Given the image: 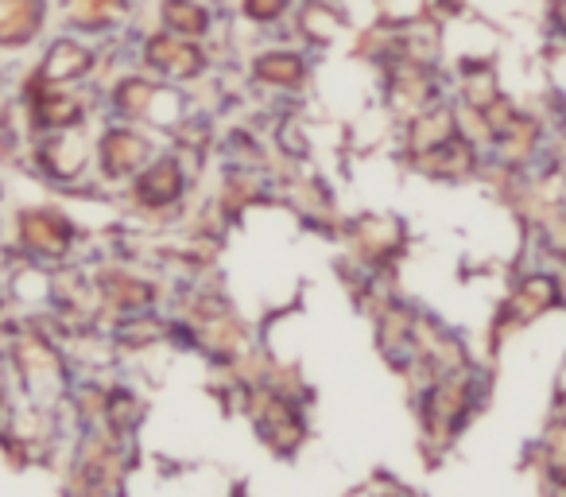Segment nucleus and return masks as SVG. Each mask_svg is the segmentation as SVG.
I'll list each match as a JSON object with an SVG mask.
<instances>
[{"mask_svg":"<svg viewBox=\"0 0 566 497\" xmlns=\"http://www.w3.org/2000/svg\"><path fill=\"white\" fill-rule=\"evenodd\" d=\"M318 66H323V59L303 51L300 43L275 35V40H260L249 51V59L241 63V74L256 97H268L275 105H292L307 102L315 94Z\"/></svg>","mask_w":566,"mask_h":497,"instance_id":"1","label":"nucleus"},{"mask_svg":"<svg viewBox=\"0 0 566 497\" xmlns=\"http://www.w3.org/2000/svg\"><path fill=\"white\" fill-rule=\"evenodd\" d=\"M195 164H190L182 152H175L171 144L159 148V156L128 183L120 195L125 203L133 206V214L148 221H179L187 214V203H190V190H195Z\"/></svg>","mask_w":566,"mask_h":497,"instance_id":"2","label":"nucleus"},{"mask_svg":"<svg viewBox=\"0 0 566 497\" xmlns=\"http://www.w3.org/2000/svg\"><path fill=\"white\" fill-rule=\"evenodd\" d=\"M133 66H140L151 79L175 82V86L198 90L218 71V55L210 43H195L171 35L164 28H136L133 32Z\"/></svg>","mask_w":566,"mask_h":497,"instance_id":"3","label":"nucleus"},{"mask_svg":"<svg viewBox=\"0 0 566 497\" xmlns=\"http://www.w3.org/2000/svg\"><path fill=\"white\" fill-rule=\"evenodd\" d=\"M94 133L97 125L86 128H63V133H35L28 144L24 164L40 183L55 190H86L94 187Z\"/></svg>","mask_w":566,"mask_h":497,"instance_id":"4","label":"nucleus"},{"mask_svg":"<svg viewBox=\"0 0 566 497\" xmlns=\"http://www.w3.org/2000/svg\"><path fill=\"white\" fill-rule=\"evenodd\" d=\"M82 249V226L59 206H20L12 214V257L32 265H71Z\"/></svg>","mask_w":566,"mask_h":497,"instance_id":"5","label":"nucleus"},{"mask_svg":"<svg viewBox=\"0 0 566 497\" xmlns=\"http://www.w3.org/2000/svg\"><path fill=\"white\" fill-rule=\"evenodd\" d=\"M159 148H164V141L148 128L102 117L94 133V183L109 190H125L159 156Z\"/></svg>","mask_w":566,"mask_h":497,"instance_id":"6","label":"nucleus"},{"mask_svg":"<svg viewBox=\"0 0 566 497\" xmlns=\"http://www.w3.org/2000/svg\"><path fill=\"white\" fill-rule=\"evenodd\" d=\"M105 71V43L82 40L71 32H51L32 63H24V79L40 86H97Z\"/></svg>","mask_w":566,"mask_h":497,"instance_id":"7","label":"nucleus"},{"mask_svg":"<svg viewBox=\"0 0 566 497\" xmlns=\"http://www.w3.org/2000/svg\"><path fill=\"white\" fill-rule=\"evenodd\" d=\"M140 9L144 0H55V28L82 40L109 43L140 28Z\"/></svg>","mask_w":566,"mask_h":497,"instance_id":"8","label":"nucleus"},{"mask_svg":"<svg viewBox=\"0 0 566 497\" xmlns=\"http://www.w3.org/2000/svg\"><path fill=\"white\" fill-rule=\"evenodd\" d=\"M233 4L229 0H144L140 28H164L195 43H213L226 28Z\"/></svg>","mask_w":566,"mask_h":497,"instance_id":"9","label":"nucleus"},{"mask_svg":"<svg viewBox=\"0 0 566 497\" xmlns=\"http://www.w3.org/2000/svg\"><path fill=\"white\" fill-rule=\"evenodd\" d=\"M354 20L334 4V0H300L295 17L287 20L283 40L300 43L303 51H311L315 59H338L349 51L354 40Z\"/></svg>","mask_w":566,"mask_h":497,"instance_id":"10","label":"nucleus"},{"mask_svg":"<svg viewBox=\"0 0 566 497\" xmlns=\"http://www.w3.org/2000/svg\"><path fill=\"white\" fill-rule=\"evenodd\" d=\"M55 32V0H0V55L28 59Z\"/></svg>","mask_w":566,"mask_h":497,"instance_id":"11","label":"nucleus"},{"mask_svg":"<svg viewBox=\"0 0 566 497\" xmlns=\"http://www.w3.org/2000/svg\"><path fill=\"white\" fill-rule=\"evenodd\" d=\"M233 17L241 20V28H249L256 40H275L287 32V20L295 17L300 0H229Z\"/></svg>","mask_w":566,"mask_h":497,"instance_id":"12","label":"nucleus"}]
</instances>
